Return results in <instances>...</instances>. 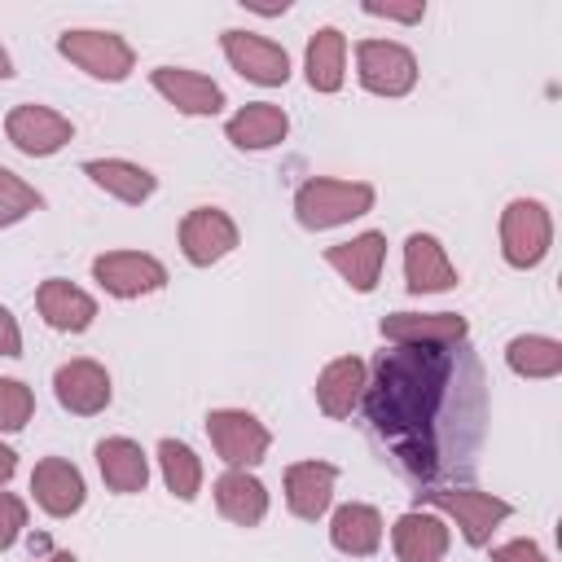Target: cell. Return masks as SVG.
<instances>
[{
	"instance_id": "21",
	"label": "cell",
	"mask_w": 562,
	"mask_h": 562,
	"mask_svg": "<svg viewBox=\"0 0 562 562\" xmlns=\"http://www.w3.org/2000/svg\"><path fill=\"white\" fill-rule=\"evenodd\" d=\"M97 470L114 496H136L149 487V457L127 435H110L97 443Z\"/></svg>"
},
{
	"instance_id": "14",
	"label": "cell",
	"mask_w": 562,
	"mask_h": 562,
	"mask_svg": "<svg viewBox=\"0 0 562 562\" xmlns=\"http://www.w3.org/2000/svg\"><path fill=\"white\" fill-rule=\"evenodd\" d=\"M149 83H154V92H162L189 119H211V114L224 110V88L211 75H202V70H189V66H154L149 70Z\"/></svg>"
},
{
	"instance_id": "13",
	"label": "cell",
	"mask_w": 562,
	"mask_h": 562,
	"mask_svg": "<svg viewBox=\"0 0 562 562\" xmlns=\"http://www.w3.org/2000/svg\"><path fill=\"white\" fill-rule=\"evenodd\" d=\"M378 329L395 347H457L470 334V321L457 312H391Z\"/></svg>"
},
{
	"instance_id": "37",
	"label": "cell",
	"mask_w": 562,
	"mask_h": 562,
	"mask_svg": "<svg viewBox=\"0 0 562 562\" xmlns=\"http://www.w3.org/2000/svg\"><path fill=\"white\" fill-rule=\"evenodd\" d=\"M13 75V61H9V53H4V44H0V79H9Z\"/></svg>"
},
{
	"instance_id": "28",
	"label": "cell",
	"mask_w": 562,
	"mask_h": 562,
	"mask_svg": "<svg viewBox=\"0 0 562 562\" xmlns=\"http://www.w3.org/2000/svg\"><path fill=\"white\" fill-rule=\"evenodd\" d=\"M505 364L518 378H536V382L558 378L562 373V342L549 334H518L505 342Z\"/></svg>"
},
{
	"instance_id": "23",
	"label": "cell",
	"mask_w": 562,
	"mask_h": 562,
	"mask_svg": "<svg viewBox=\"0 0 562 562\" xmlns=\"http://www.w3.org/2000/svg\"><path fill=\"white\" fill-rule=\"evenodd\" d=\"M285 132H290V114H285L281 105H272V101H246V105L224 123V136H228L237 149H250V154L281 145Z\"/></svg>"
},
{
	"instance_id": "30",
	"label": "cell",
	"mask_w": 562,
	"mask_h": 562,
	"mask_svg": "<svg viewBox=\"0 0 562 562\" xmlns=\"http://www.w3.org/2000/svg\"><path fill=\"white\" fill-rule=\"evenodd\" d=\"M40 206H44L40 189H35V184H26L18 171L0 167V228L22 224V220H26L31 211H40Z\"/></svg>"
},
{
	"instance_id": "1",
	"label": "cell",
	"mask_w": 562,
	"mask_h": 562,
	"mask_svg": "<svg viewBox=\"0 0 562 562\" xmlns=\"http://www.w3.org/2000/svg\"><path fill=\"white\" fill-rule=\"evenodd\" d=\"M452 360L443 347H400L382 351L373 382H364V408L378 435H386L400 452H413L417 435L435 422L443 404Z\"/></svg>"
},
{
	"instance_id": "27",
	"label": "cell",
	"mask_w": 562,
	"mask_h": 562,
	"mask_svg": "<svg viewBox=\"0 0 562 562\" xmlns=\"http://www.w3.org/2000/svg\"><path fill=\"white\" fill-rule=\"evenodd\" d=\"M303 75H307L312 92H338L342 88V79H347V35L338 26H321L307 40Z\"/></svg>"
},
{
	"instance_id": "6",
	"label": "cell",
	"mask_w": 562,
	"mask_h": 562,
	"mask_svg": "<svg viewBox=\"0 0 562 562\" xmlns=\"http://www.w3.org/2000/svg\"><path fill=\"white\" fill-rule=\"evenodd\" d=\"M206 435H211L215 457L228 470H250L272 448V430L255 413H246V408H211L206 413Z\"/></svg>"
},
{
	"instance_id": "24",
	"label": "cell",
	"mask_w": 562,
	"mask_h": 562,
	"mask_svg": "<svg viewBox=\"0 0 562 562\" xmlns=\"http://www.w3.org/2000/svg\"><path fill=\"white\" fill-rule=\"evenodd\" d=\"M211 492H215V509L233 527H259L268 514V487L250 470H224Z\"/></svg>"
},
{
	"instance_id": "34",
	"label": "cell",
	"mask_w": 562,
	"mask_h": 562,
	"mask_svg": "<svg viewBox=\"0 0 562 562\" xmlns=\"http://www.w3.org/2000/svg\"><path fill=\"white\" fill-rule=\"evenodd\" d=\"M492 562H549V553H544L536 540L518 536V540H505V544H496V549H492Z\"/></svg>"
},
{
	"instance_id": "29",
	"label": "cell",
	"mask_w": 562,
	"mask_h": 562,
	"mask_svg": "<svg viewBox=\"0 0 562 562\" xmlns=\"http://www.w3.org/2000/svg\"><path fill=\"white\" fill-rule=\"evenodd\" d=\"M158 470L176 501H193L202 492V461L184 439H158Z\"/></svg>"
},
{
	"instance_id": "22",
	"label": "cell",
	"mask_w": 562,
	"mask_h": 562,
	"mask_svg": "<svg viewBox=\"0 0 562 562\" xmlns=\"http://www.w3.org/2000/svg\"><path fill=\"white\" fill-rule=\"evenodd\" d=\"M364 382H369V369L360 356H338L329 360L321 373H316V404L325 417H351V408L364 400Z\"/></svg>"
},
{
	"instance_id": "4",
	"label": "cell",
	"mask_w": 562,
	"mask_h": 562,
	"mask_svg": "<svg viewBox=\"0 0 562 562\" xmlns=\"http://www.w3.org/2000/svg\"><path fill=\"white\" fill-rule=\"evenodd\" d=\"M57 53L66 61H75L83 75L101 79V83H123L136 70V48L119 31H92V26L61 31L57 35Z\"/></svg>"
},
{
	"instance_id": "8",
	"label": "cell",
	"mask_w": 562,
	"mask_h": 562,
	"mask_svg": "<svg viewBox=\"0 0 562 562\" xmlns=\"http://www.w3.org/2000/svg\"><path fill=\"white\" fill-rule=\"evenodd\" d=\"M4 136L18 154L26 158H48L57 149H66L75 140V123L48 105H35V101H22L4 114Z\"/></svg>"
},
{
	"instance_id": "2",
	"label": "cell",
	"mask_w": 562,
	"mask_h": 562,
	"mask_svg": "<svg viewBox=\"0 0 562 562\" xmlns=\"http://www.w3.org/2000/svg\"><path fill=\"white\" fill-rule=\"evenodd\" d=\"M378 202V189L369 180H338V176H312L294 193V220L307 233H325L338 224H351L369 215Z\"/></svg>"
},
{
	"instance_id": "18",
	"label": "cell",
	"mask_w": 562,
	"mask_h": 562,
	"mask_svg": "<svg viewBox=\"0 0 562 562\" xmlns=\"http://www.w3.org/2000/svg\"><path fill=\"white\" fill-rule=\"evenodd\" d=\"M334 483H338V465L329 461H294L285 465V505L294 518L316 522L329 514L334 505Z\"/></svg>"
},
{
	"instance_id": "10",
	"label": "cell",
	"mask_w": 562,
	"mask_h": 562,
	"mask_svg": "<svg viewBox=\"0 0 562 562\" xmlns=\"http://www.w3.org/2000/svg\"><path fill=\"white\" fill-rule=\"evenodd\" d=\"M92 281L114 299H140L167 285V263L145 250H105L92 259Z\"/></svg>"
},
{
	"instance_id": "19",
	"label": "cell",
	"mask_w": 562,
	"mask_h": 562,
	"mask_svg": "<svg viewBox=\"0 0 562 562\" xmlns=\"http://www.w3.org/2000/svg\"><path fill=\"white\" fill-rule=\"evenodd\" d=\"M35 307H40L44 325L57 329V334H83V329L97 321V299H92L88 290L70 285L66 277H48V281H40V290H35Z\"/></svg>"
},
{
	"instance_id": "35",
	"label": "cell",
	"mask_w": 562,
	"mask_h": 562,
	"mask_svg": "<svg viewBox=\"0 0 562 562\" xmlns=\"http://www.w3.org/2000/svg\"><path fill=\"white\" fill-rule=\"evenodd\" d=\"M0 356H22V329H18V316L0 303Z\"/></svg>"
},
{
	"instance_id": "26",
	"label": "cell",
	"mask_w": 562,
	"mask_h": 562,
	"mask_svg": "<svg viewBox=\"0 0 562 562\" xmlns=\"http://www.w3.org/2000/svg\"><path fill=\"white\" fill-rule=\"evenodd\" d=\"M83 176H88L97 189H105L110 198L127 202V206L149 202L154 189H158V176L145 171L140 162H127V158H88V162H83Z\"/></svg>"
},
{
	"instance_id": "9",
	"label": "cell",
	"mask_w": 562,
	"mask_h": 562,
	"mask_svg": "<svg viewBox=\"0 0 562 562\" xmlns=\"http://www.w3.org/2000/svg\"><path fill=\"white\" fill-rule=\"evenodd\" d=\"M220 48H224L228 66H233L241 79L259 83V88H281V83L290 79V53H285L277 40H268V35L228 26V31L220 35Z\"/></svg>"
},
{
	"instance_id": "5",
	"label": "cell",
	"mask_w": 562,
	"mask_h": 562,
	"mask_svg": "<svg viewBox=\"0 0 562 562\" xmlns=\"http://www.w3.org/2000/svg\"><path fill=\"white\" fill-rule=\"evenodd\" d=\"M549 246H553V215H549V206L536 202V198L505 202V211H501V255H505V263L527 272V268L544 263Z\"/></svg>"
},
{
	"instance_id": "7",
	"label": "cell",
	"mask_w": 562,
	"mask_h": 562,
	"mask_svg": "<svg viewBox=\"0 0 562 562\" xmlns=\"http://www.w3.org/2000/svg\"><path fill=\"white\" fill-rule=\"evenodd\" d=\"M356 79L373 97H408L417 83V57L400 40H360L356 44Z\"/></svg>"
},
{
	"instance_id": "11",
	"label": "cell",
	"mask_w": 562,
	"mask_h": 562,
	"mask_svg": "<svg viewBox=\"0 0 562 562\" xmlns=\"http://www.w3.org/2000/svg\"><path fill=\"white\" fill-rule=\"evenodd\" d=\"M241 241L237 224L228 211L220 206H193L184 220H180V255L193 263V268H211L220 263L224 255H233Z\"/></svg>"
},
{
	"instance_id": "36",
	"label": "cell",
	"mask_w": 562,
	"mask_h": 562,
	"mask_svg": "<svg viewBox=\"0 0 562 562\" xmlns=\"http://www.w3.org/2000/svg\"><path fill=\"white\" fill-rule=\"evenodd\" d=\"M13 470H18V452L9 443H0V487L13 479Z\"/></svg>"
},
{
	"instance_id": "33",
	"label": "cell",
	"mask_w": 562,
	"mask_h": 562,
	"mask_svg": "<svg viewBox=\"0 0 562 562\" xmlns=\"http://www.w3.org/2000/svg\"><path fill=\"white\" fill-rule=\"evenodd\" d=\"M360 9H364L369 18H386V22H404V26H413V22L426 18V4H422V0H413V4H378V0H364Z\"/></svg>"
},
{
	"instance_id": "15",
	"label": "cell",
	"mask_w": 562,
	"mask_h": 562,
	"mask_svg": "<svg viewBox=\"0 0 562 562\" xmlns=\"http://www.w3.org/2000/svg\"><path fill=\"white\" fill-rule=\"evenodd\" d=\"M31 496H35V505H40L48 518H70V514L83 509L88 483H83V474H79L75 461H66V457H44V461H35V470H31Z\"/></svg>"
},
{
	"instance_id": "32",
	"label": "cell",
	"mask_w": 562,
	"mask_h": 562,
	"mask_svg": "<svg viewBox=\"0 0 562 562\" xmlns=\"http://www.w3.org/2000/svg\"><path fill=\"white\" fill-rule=\"evenodd\" d=\"M22 527H26V501L13 492H0V553L22 536Z\"/></svg>"
},
{
	"instance_id": "31",
	"label": "cell",
	"mask_w": 562,
	"mask_h": 562,
	"mask_svg": "<svg viewBox=\"0 0 562 562\" xmlns=\"http://www.w3.org/2000/svg\"><path fill=\"white\" fill-rule=\"evenodd\" d=\"M35 413V395L22 378H0V435H18Z\"/></svg>"
},
{
	"instance_id": "17",
	"label": "cell",
	"mask_w": 562,
	"mask_h": 562,
	"mask_svg": "<svg viewBox=\"0 0 562 562\" xmlns=\"http://www.w3.org/2000/svg\"><path fill=\"white\" fill-rule=\"evenodd\" d=\"M404 285L408 294H443L457 285V268L435 233H408L404 241Z\"/></svg>"
},
{
	"instance_id": "25",
	"label": "cell",
	"mask_w": 562,
	"mask_h": 562,
	"mask_svg": "<svg viewBox=\"0 0 562 562\" xmlns=\"http://www.w3.org/2000/svg\"><path fill=\"white\" fill-rule=\"evenodd\" d=\"M329 544L347 558H369L382 544V514L364 501H347L329 514Z\"/></svg>"
},
{
	"instance_id": "3",
	"label": "cell",
	"mask_w": 562,
	"mask_h": 562,
	"mask_svg": "<svg viewBox=\"0 0 562 562\" xmlns=\"http://www.w3.org/2000/svg\"><path fill=\"white\" fill-rule=\"evenodd\" d=\"M417 505L448 514V518L461 527L465 544H474V549L492 544V531L514 514L509 501H501V496H492V492H479V487H435V492H417Z\"/></svg>"
},
{
	"instance_id": "12",
	"label": "cell",
	"mask_w": 562,
	"mask_h": 562,
	"mask_svg": "<svg viewBox=\"0 0 562 562\" xmlns=\"http://www.w3.org/2000/svg\"><path fill=\"white\" fill-rule=\"evenodd\" d=\"M53 395H57V404H61L66 413H75V417H97V413H105L114 386H110L105 364L79 356V360L57 364V373H53Z\"/></svg>"
},
{
	"instance_id": "20",
	"label": "cell",
	"mask_w": 562,
	"mask_h": 562,
	"mask_svg": "<svg viewBox=\"0 0 562 562\" xmlns=\"http://www.w3.org/2000/svg\"><path fill=\"white\" fill-rule=\"evenodd\" d=\"M391 544H395V558L400 562H443L452 536H448V522L430 509H408L395 518L391 527Z\"/></svg>"
},
{
	"instance_id": "16",
	"label": "cell",
	"mask_w": 562,
	"mask_h": 562,
	"mask_svg": "<svg viewBox=\"0 0 562 562\" xmlns=\"http://www.w3.org/2000/svg\"><path fill=\"white\" fill-rule=\"evenodd\" d=\"M325 263L356 290V294H373L378 290V277H382V263H386V237L378 228L351 237V241H338L325 250Z\"/></svg>"
},
{
	"instance_id": "38",
	"label": "cell",
	"mask_w": 562,
	"mask_h": 562,
	"mask_svg": "<svg viewBox=\"0 0 562 562\" xmlns=\"http://www.w3.org/2000/svg\"><path fill=\"white\" fill-rule=\"evenodd\" d=\"M44 562H79V558H75V553H66V549H61V553H53V558H44Z\"/></svg>"
}]
</instances>
